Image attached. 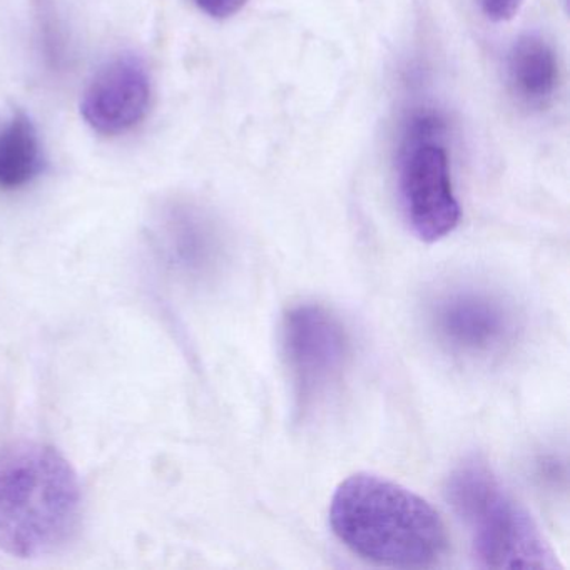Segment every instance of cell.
Segmentation results:
<instances>
[{"mask_svg":"<svg viewBox=\"0 0 570 570\" xmlns=\"http://www.w3.org/2000/svg\"><path fill=\"white\" fill-rule=\"evenodd\" d=\"M328 517L346 549L380 566H435L449 549L439 512L412 490L373 473L343 480Z\"/></svg>","mask_w":570,"mask_h":570,"instance_id":"obj_1","label":"cell"},{"mask_svg":"<svg viewBox=\"0 0 570 570\" xmlns=\"http://www.w3.org/2000/svg\"><path fill=\"white\" fill-rule=\"evenodd\" d=\"M78 473L52 446L35 442L0 449V549L21 559L58 552L82 517Z\"/></svg>","mask_w":570,"mask_h":570,"instance_id":"obj_2","label":"cell"},{"mask_svg":"<svg viewBox=\"0 0 570 570\" xmlns=\"http://www.w3.org/2000/svg\"><path fill=\"white\" fill-rule=\"evenodd\" d=\"M446 500L469 532L475 559L490 569H556V552L530 513L482 460L456 465Z\"/></svg>","mask_w":570,"mask_h":570,"instance_id":"obj_3","label":"cell"},{"mask_svg":"<svg viewBox=\"0 0 570 570\" xmlns=\"http://www.w3.org/2000/svg\"><path fill=\"white\" fill-rule=\"evenodd\" d=\"M445 118L440 112H413L403 126L396 156V193L406 225L416 238L435 243L460 223L453 191Z\"/></svg>","mask_w":570,"mask_h":570,"instance_id":"obj_4","label":"cell"},{"mask_svg":"<svg viewBox=\"0 0 570 570\" xmlns=\"http://www.w3.org/2000/svg\"><path fill=\"white\" fill-rule=\"evenodd\" d=\"M282 350L296 413L308 419L338 392L352 362V340L332 309L298 303L283 316Z\"/></svg>","mask_w":570,"mask_h":570,"instance_id":"obj_5","label":"cell"},{"mask_svg":"<svg viewBox=\"0 0 570 570\" xmlns=\"http://www.w3.org/2000/svg\"><path fill=\"white\" fill-rule=\"evenodd\" d=\"M436 343L469 362L502 356L515 343L519 316L499 293L476 286L443 289L426 309Z\"/></svg>","mask_w":570,"mask_h":570,"instance_id":"obj_6","label":"cell"},{"mask_svg":"<svg viewBox=\"0 0 570 570\" xmlns=\"http://www.w3.org/2000/svg\"><path fill=\"white\" fill-rule=\"evenodd\" d=\"M151 102V81L146 66L121 56L96 72L81 101L88 126L102 136L131 131L146 118Z\"/></svg>","mask_w":570,"mask_h":570,"instance_id":"obj_7","label":"cell"},{"mask_svg":"<svg viewBox=\"0 0 570 570\" xmlns=\"http://www.w3.org/2000/svg\"><path fill=\"white\" fill-rule=\"evenodd\" d=\"M166 262L188 282L203 283L218 275L226 246L218 225L195 208H178L163 225Z\"/></svg>","mask_w":570,"mask_h":570,"instance_id":"obj_8","label":"cell"},{"mask_svg":"<svg viewBox=\"0 0 570 570\" xmlns=\"http://www.w3.org/2000/svg\"><path fill=\"white\" fill-rule=\"evenodd\" d=\"M559 59L542 36L523 35L507 52V85L523 108L542 111L559 86Z\"/></svg>","mask_w":570,"mask_h":570,"instance_id":"obj_9","label":"cell"},{"mask_svg":"<svg viewBox=\"0 0 570 570\" xmlns=\"http://www.w3.org/2000/svg\"><path fill=\"white\" fill-rule=\"evenodd\" d=\"M46 159L35 122L26 112L0 119V189L24 188L45 171Z\"/></svg>","mask_w":570,"mask_h":570,"instance_id":"obj_10","label":"cell"},{"mask_svg":"<svg viewBox=\"0 0 570 570\" xmlns=\"http://www.w3.org/2000/svg\"><path fill=\"white\" fill-rule=\"evenodd\" d=\"M199 11L213 19H229L238 14L248 4V0H193Z\"/></svg>","mask_w":570,"mask_h":570,"instance_id":"obj_11","label":"cell"},{"mask_svg":"<svg viewBox=\"0 0 570 570\" xmlns=\"http://www.w3.org/2000/svg\"><path fill=\"white\" fill-rule=\"evenodd\" d=\"M522 4L523 0H479L480 11L492 22L510 21Z\"/></svg>","mask_w":570,"mask_h":570,"instance_id":"obj_12","label":"cell"}]
</instances>
